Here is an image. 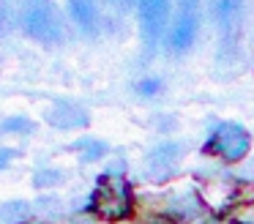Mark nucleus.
<instances>
[{"label":"nucleus","instance_id":"f257e3e1","mask_svg":"<svg viewBox=\"0 0 254 224\" xmlns=\"http://www.w3.org/2000/svg\"><path fill=\"white\" fill-rule=\"evenodd\" d=\"M90 208H93L96 216L107 219V222L126 219L128 213H131V189H128L126 178H123V175H115L112 169L104 172L101 180L96 183Z\"/></svg>","mask_w":254,"mask_h":224},{"label":"nucleus","instance_id":"f03ea898","mask_svg":"<svg viewBox=\"0 0 254 224\" xmlns=\"http://www.w3.org/2000/svg\"><path fill=\"white\" fill-rule=\"evenodd\" d=\"M19 22H22V30L41 44L58 47V44L66 41V22L58 14V8H52L50 3L28 5L22 11V16H19Z\"/></svg>","mask_w":254,"mask_h":224},{"label":"nucleus","instance_id":"7ed1b4c3","mask_svg":"<svg viewBox=\"0 0 254 224\" xmlns=\"http://www.w3.org/2000/svg\"><path fill=\"white\" fill-rule=\"evenodd\" d=\"M249 148H252V137L241 123H219L208 142V150L221 156L224 161H241Z\"/></svg>","mask_w":254,"mask_h":224},{"label":"nucleus","instance_id":"20e7f679","mask_svg":"<svg viewBox=\"0 0 254 224\" xmlns=\"http://www.w3.org/2000/svg\"><path fill=\"white\" fill-rule=\"evenodd\" d=\"M139 14V30H142L145 47L153 49L156 41L161 38V30L167 25V16H170V3L167 0H142L137 8Z\"/></svg>","mask_w":254,"mask_h":224},{"label":"nucleus","instance_id":"39448f33","mask_svg":"<svg viewBox=\"0 0 254 224\" xmlns=\"http://www.w3.org/2000/svg\"><path fill=\"white\" fill-rule=\"evenodd\" d=\"M164 211L167 216H172V222L178 224H194V222H205L208 219V208L202 205L194 191H181V194H167V202H164Z\"/></svg>","mask_w":254,"mask_h":224},{"label":"nucleus","instance_id":"423d86ee","mask_svg":"<svg viewBox=\"0 0 254 224\" xmlns=\"http://www.w3.org/2000/svg\"><path fill=\"white\" fill-rule=\"evenodd\" d=\"M183 156V145L181 142H161L145 158V169H148V178L153 180H167L172 172L178 169V161Z\"/></svg>","mask_w":254,"mask_h":224},{"label":"nucleus","instance_id":"0eeeda50","mask_svg":"<svg viewBox=\"0 0 254 224\" xmlns=\"http://www.w3.org/2000/svg\"><path fill=\"white\" fill-rule=\"evenodd\" d=\"M197 30H199L197 5L189 3V5L181 8V16L172 22V30H170V36H167L170 52H186V49L194 44V38H197Z\"/></svg>","mask_w":254,"mask_h":224},{"label":"nucleus","instance_id":"6e6552de","mask_svg":"<svg viewBox=\"0 0 254 224\" xmlns=\"http://www.w3.org/2000/svg\"><path fill=\"white\" fill-rule=\"evenodd\" d=\"M47 123L52 126V129L58 131H74V129H85L88 126V112H85L82 107H77V104L71 101H55L50 109L44 112Z\"/></svg>","mask_w":254,"mask_h":224},{"label":"nucleus","instance_id":"1a4fd4ad","mask_svg":"<svg viewBox=\"0 0 254 224\" xmlns=\"http://www.w3.org/2000/svg\"><path fill=\"white\" fill-rule=\"evenodd\" d=\"M68 14H71V19L77 22V27L82 33L99 30V8H96V3H90V0H71V3H68Z\"/></svg>","mask_w":254,"mask_h":224},{"label":"nucleus","instance_id":"9d476101","mask_svg":"<svg viewBox=\"0 0 254 224\" xmlns=\"http://www.w3.org/2000/svg\"><path fill=\"white\" fill-rule=\"evenodd\" d=\"M61 213H63V205L55 194L39 197L36 202H30V216L39 219V222H55V219H61Z\"/></svg>","mask_w":254,"mask_h":224},{"label":"nucleus","instance_id":"9b49d317","mask_svg":"<svg viewBox=\"0 0 254 224\" xmlns=\"http://www.w3.org/2000/svg\"><path fill=\"white\" fill-rule=\"evenodd\" d=\"M30 219V202L28 200H8L0 205V222L3 224H19Z\"/></svg>","mask_w":254,"mask_h":224},{"label":"nucleus","instance_id":"f8f14e48","mask_svg":"<svg viewBox=\"0 0 254 224\" xmlns=\"http://www.w3.org/2000/svg\"><path fill=\"white\" fill-rule=\"evenodd\" d=\"M71 148L82 156V161H99V158H104V153H107V142L96 140V137H82V140H77Z\"/></svg>","mask_w":254,"mask_h":224},{"label":"nucleus","instance_id":"ddd939ff","mask_svg":"<svg viewBox=\"0 0 254 224\" xmlns=\"http://www.w3.org/2000/svg\"><path fill=\"white\" fill-rule=\"evenodd\" d=\"M33 129H36V123L30 118H25V115H14V118L0 120V131L3 134H30Z\"/></svg>","mask_w":254,"mask_h":224},{"label":"nucleus","instance_id":"4468645a","mask_svg":"<svg viewBox=\"0 0 254 224\" xmlns=\"http://www.w3.org/2000/svg\"><path fill=\"white\" fill-rule=\"evenodd\" d=\"M213 14L219 16L221 27H230L232 25V16L241 14V3H216L213 5Z\"/></svg>","mask_w":254,"mask_h":224},{"label":"nucleus","instance_id":"2eb2a0df","mask_svg":"<svg viewBox=\"0 0 254 224\" xmlns=\"http://www.w3.org/2000/svg\"><path fill=\"white\" fill-rule=\"evenodd\" d=\"M66 180V175L61 172V169H41L39 175L33 178V186L36 189H44V186H58Z\"/></svg>","mask_w":254,"mask_h":224},{"label":"nucleus","instance_id":"dca6fc26","mask_svg":"<svg viewBox=\"0 0 254 224\" xmlns=\"http://www.w3.org/2000/svg\"><path fill=\"white\" fill-rule=\"evenodd\" d=\"M161 87H164V82H161L159 76H148V79H139L137 85H134V90H137L139 96L150 98V96H159Z\"/></svg>","mask_w":254,"mask_h":224},{"label":"nucleus","instance_id":"f3484780","mask_svg":"<svg viewBox=\"0 0 254 224\" xmlns=\"http://www.w3.org/2000/svg\"><path fill=\"white\" fill-rule=\"evenodd\" d=\"M232 219H235L238 224H254V200L238 205L235 211H232Z\"/></svg>","mask_w":254,"mask_h":224},{"label":"nucleus","instance_id":"a211bd4d","mask_svg":"<svg viewBox=\"0 0 254 224\" xmlns=\"http://www.w3.org/2000/svg\"><path fill=\"white\" fill-rule=\"evenodd\" d=\"M11 30V8L6 3H0V38Z\"/></svg>","mask_w":254,"mask_h":224},{"label":"nucleus","instance_id":"6ab92c4d","mask_svg":"<svg viewBox=\"0 0 254 224\" xmlns=\"http://www.w3.org/2000/svg\"><path fill=\"white\" fill-rule=\"evenodd\" d=\"M14 158H17V150H14V148H0V172H3Z\"/></svg>","mask_w":254,"mask_h":224},{"label":"nucleus","instance_id":"aec40b11","mask_svg":"<svg viewBox=\"0 0 254 224\" xmlns=\"http://www.w3.org/2000/svg\"><path fill=\"white\" fill-rule=\"evenodd\" d=\"M139 224H178V222L164 219V216H153V219H145V222H139Z\"/></svg>","mask_w":254,"mask_h":224},{"label":"nucleus","instance_id":"412c9836","mask_svg":"<svg viewBox=\"0 0 254 224\" xmlns=\"http://www.w3.org/2000/svg\"><path fill=\"white\" fill-rule=\"evenodd\" d=\"M66 224H96L93 219H88V216H74V219H68Z\"/></svg>","mask_w":254,"mask_h":224}]
</instances>
